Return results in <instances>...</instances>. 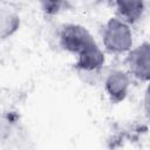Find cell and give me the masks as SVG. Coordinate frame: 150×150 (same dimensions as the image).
Returning <instances> with one entry per match:
<instances>
[{
  "instance_id": "1",
  "label": "cell",
  "mask_w": 150,
  "mask_h": 150,
  "mask_svg": "<svg viewBox=\"0 0 150 150\" xmlns=\"http://www.w3.org/2000/svg\"><path fill=\"white\" fill-rule=\"evenodd\" d=\"M103 43L111 53H123L129 50L132 45V34L129 26L121 19H110L104 28Z\"/></svg>"
},
{
  "instance_id": "2",
  "label": "cell",
  "mask_w": 150,
  "mask_h": 150,
  "mask_svg": "<svg viewBox=\"0 0 150 150\" xmlns=\"http://www.w3.org/2000/svg\"><path fill=\"white\" fill-rule=\"evenodd\" d=\"M60 43L63 49L79 55L87 47L95 43V41L87 28L80 25L70 23L64 26L61 30Z\"/></svg>"
},
{
  "instance_id": "3",
  "label": "cell",
  "mask_w": 150,
  "mask_h": 150,
  "mask_svg": "<svg viewBox=\"0 0 150 150\" xmlns=\"http://www.w3.org/2000/svg\"><path fill=\"white\" fill-rule=\"evenodd\" d=\"M150 45L144 42L132 49L128 55V66L130 71L137 79L148 81L150 77Z\"/></svg>"
},
{
  "instance_id": "4",
  "label": "cell",
  "mask_w": 150,
  "mask_h": 150,
  "mask_svg": "<svg viewBox=\"0 0 150 150\" xmlns=\"http://www.w3.org/2000/svg\"><path fill=\"white\" fill-rule=\"evenodd\" d=\"M129 77L125 73L121 70H112L105 80V89L114 102H120L124 100L128 93Z\"/></svg>"
},
{
  "instance_id": "5",
  "label": "cell",
  "mask_w": 150,
  "mask_h": 150,
  "mask_svg": "<svg viewBox=\"0 0 150 150\" xmlns=\"http://www.w3.org/2000/svg\"><path fill=\"white\" fill-rule=\"evenodd\" d=\"M76 61V68L82 70H96L100 69L104 63V55L97 47L96 42L87 47L79 55Z\"/></svg>"
},
{
  "instance_id": "6",
  "label": "cell",
  "mask_w": 150,
  "mask_h": 150,
  "mask_svg": "<svg viewBox=\"0 0 150 150\" xmlns=\"http://www.w3.org/2000/svg\"><path fill=\"white\" fill-rule=\"evenodd\" d=\"M117 13L123 19L122 21H127L129 23L136 22L143 14L144 4L143 1H131V0H123L117 1Z\"/></svg>"
},
{
  "instance_id": "7",
  "label": "cell",
  "mask_w": 150,
  "mask_h": 150,
  "mask_svg": "<svg viewBox=\"0 0 150 150\" xmlns=\"http://www.w3.org/2000/svg\"><path fill=\"white\" fill-rule=\"evenodd\" d=\"M19 16L6 7H0V39L11 36L19 28Z\"/></svg>"
},
{
  "instance_id": "8",
  "label": "cell",
  "mask_w": 150,
  "mask_h": 150,
  "mask_svg": "<svg viewBox=\"0 0 150 150\" xmlns=\"http://www.w3.org/2000/svg\"><path fill=\"white\" fill-rule=\"evenodd\" d=\"M42 5V9L48 13V14H55L61 9V6L63 5V2L61 1H43L41 2Z\"/></svg>"
},
{
  "instance_id": "9",
  "label": "cell",
  "mask_w": 150,
  "mask_h": 150,
  "mask_svg": "<svg viewBox=\"0 0 150 150\" xmlns=\"http://www.w3.org/2000/svg\"><path fill=\"white\" fill-rule=\"evenodd\" d=\"M11 130V123L8 120L0 117V138H5L6 136H8Z\"/></svg>"
}]
</instances>
